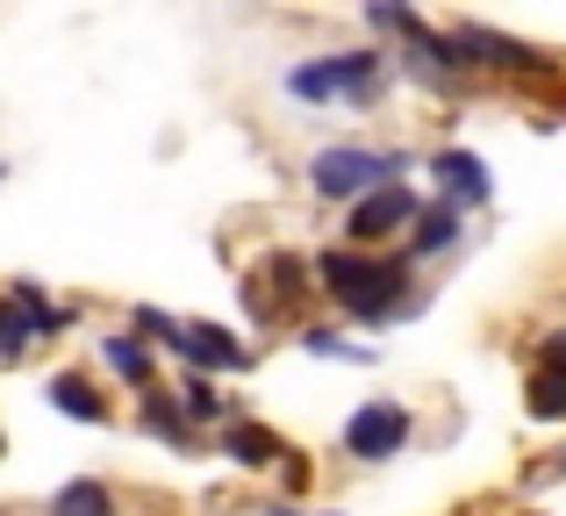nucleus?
Listing matches in <instances>:
<instances>
[{
	"instance_id": "f257e3e1",
	"label": "nucleus",
	"mask_w": 566,
	"mask_h": 516,
	"mask_svg": "<svg viewBox=\"0 0 566 516\" xmlns=\"http://www.w3.org/2000/svg\"><path fill=\"white\" fill-rule=\"evenodd\" d=\"M323 280H331V294L352 308V316L366 323H387L401 308V259H352V252H331L323 259Z\"/></svg>"
},
{
	"instance_id": "f03ea898",
	"label": "nucleus",
	"mask_w": 566,
	"mask_h": 516,
	"mask_svg": "<svg viewBox=\"0 0 566 516\" xmlns=\"http://www.w3.org/2000/svg\"><path fill=\"white\" fill-rule=\"evenodd\" d=\"M387 172H401V158H387V151H359V144H331V151H323L316 166H308V180H316V194L352 201V209H359L366 194L395 187Z\"/></svg>"
},
{
	"instance_id": "7ed1b4c3",
	"label": "nucleus",
	"mask_w": 566,
	"mask_h": 516,
	"mask_svg": "<svg viewBox=\"0 0 566 516\" xmlns=\"http://www.w3.org/2000/svg\"><path fill=\"white\" fill-rule=\"evenodd\" d=\"M374 51H345V57H323V65H302L287 72V94L302 101H337V94H359V86H374Z\"/></svg>"
},
{
	"instance_id": "20e7f679",
	"label": "nucleus",
	"mask_w": 566,
	"mask_h": 516,
	"mask_svg": "<svg viewBox=\"0 0 566 516\" xmlns=\"http://www.w3.org/2000/svg\"><path fill=\"white\" fill-rule=\"evenodd\" d=\"M401 438H409V417H401L395 402H374V409H359V417L345 423L352 460H387V452H401Z\"/></svg>"
},
{
	"instance_id": "39448f33",
	"label": "nucleus",
	"mask_w": 566,
	"mask_h": 516,
	"mask_svg": "<svg viewBox=\"0 0 566 516\" xmlns=\"http://www.w3.org/2000/svg\"><path fill=\"white\" fill-rule=\"evenodd\" d=\"M172 351H180V359H193V366H208V373H244V366H251V351L237 345L230 330H216V323H180Z\"/></svg>"
},
{
	"instance_id": "423d86ee",
	"label": "nucleus",
	"mask_w": 566,
	"mask_h": 516,
	"mask_svg": "<svg viewBox=\"0 0 566 516\" xmlns=\"http://www.w3.org/2000/svg\"><path fill=\"white\" fill-rule=\"evenodd\" d=\"M409 215H416V194H409V187H380V194H366L359 209H352V244H374L395 223H409Z\"/></svg>"
},
{
	"instance_id": "0eeeda50",
	"label": "nucleus",
	"mask_w": 566,
	"mask_h": 516,
	"mask_svg": "<svg viewBox=\"0 0 566 516\" xmlns=\"http://www.w3.org/2000/svg\"><path fill=\"white\" fill-rule=\"evenodd\" d=\"M438 180H444V194L488 201V166H481L473 151H444V158H438Z\"/></svg>"
},
{
	"instance_id": "6e6552de",
	"label": "nucleus",
	"mask_w": 566,
	"mask_h": 516,
	"mask_svg": "<svg viewBox=\"0 0 566 516\" xmlns=\"http://www.w3.org/2000/svg\"><path fill=\"white\" fill-rule=\"evenodd\" d=\"M452 238H459V209L444 201V209H423V215H416V238H409V252H444Z\"/></svg>"
},
{
	"instance_id": "1a4fd4ad",
	"label": "nucleus",
	"mask_w": 566,
	"mask_h": 516,
	"mask_svg": "<svg viewBox=\"0 0 566 516\" xmlns=\"http://www.w3.org/2000/svg\"><path fill=\"white\" fill-rule=\"evenodd\" d=\"M14 308H22V316H29V330H65V308H51V302H43V287H36V280H14Z\"/></svg>"
},
{
	"instance_id": "9d476101",
	"label": "nucleus",
	"mask_w": 566,
	"mask_h": 516,
	"mask_svg": "<svg viewBox=\"0 0 566 516\" xmlns=\"http://www.w3.org/2000/svg\"><path fill=\"white\" fill-rule=\"evenodd\" d=\"M51 402L65 409V417H80V423H101V417H108V409L94 402V388H86V380H65V373L51 380Z\"/></svg>"
},
{
	"instance_id": "9b49d317",
	"label": "nucleus",
	"mask_w": 566,
	"mask_h": 516,
	"mask_svg": "<svg viewBox=\"0 0 566 516\" xmlns=\"http://www.w3.org/2000/svg\"><path fill=\"white\" fill-rule=\"evenodd\" d=\"M230 460H237V466H273L280 445L259 431V423H237V431H230Z\"/></svg>"
},
{
	"instance_id": "f8f14e48",
	"label": "nucleus",
	"mask_w": 566,
	"mask_h": 516,
	"mask_svg": "<svg viewBox=\"0 0 566 516\" xmlns=\"http://www.w3.org/2000/svg\"><path fill=\"white\" fill-rule=\"evenodd\" d=\"M108 366H115L123 380H144V373H151V359H144V337H137V330H115V337H108Z\"/></svg>"
},
{
	"instance_id": "ddd939ff",
	"label": "nucleus",
	"mask_w": 566,
	"mask_h": 516,
	"mask_svg": "<svg viewBox=\"0 0 566 516\" xmlns=\"http://www.w3.org/2000/svg\"><path fill=\"white\" fill-rule=\"evenodd\" d=\"M57 516H108V488H101V481H72V488L57 495Z\"/></svg>"
},
{
	"instance_id": "4468645a",
	"label": "nucleus",
	"mask_w": 566,
	"mask_h": 516,
	"mask_svg": "<svg viewBox=\"0 0 566 516\" xmlns=\"http://www.w3.org/2000/svg\"><path fill=\"white\" fill-rule=\"evenodd\" d=\"M0 351H8V359H22V351H29V316L14 302H0Z\"/></svg>"
},
{
	"instance_id": "2eb2a0df",
	"label": "nucleus",
	"mask_w": 566,
	"mask_h": 516,
	"mask_svg": "<svg viewBox=\"0 0 566 516\" xmlns=\"http://www.w3.org/2000/svg\"><path fill=\"white\" fill-rule=\"evenodd\" d=\"M144 423H151V431H158V438H166V445H187V423H180V417H172V409H166V402H151V409H144Z\"/></svg>"
},
{
	"instance_id": "dca6fc26",
	"label": "nucleus",
	"mask_w": 566,
	"mask_h": 516,
	"mask_svg": "<svg viewBox=\"0 0 566 516\" xmlns=\"http://www.w3.org/2000/svg\"><path fill=\"white\" fill-rule=\"evenodd\" d=\"M538 417H566V380H538Z\"/></svg>"
},
{
	"instance_id": "f3484780",
	"label": "nucleus",
	"mask_w": 566,
	"mask_h": 516,
	"mask_svg": "<svg viewBox=\"0 0 566 516\" xmlns=\"http://www.w3.org/2000/svg\"><path fill=\"white\" fill-rule=\"evenodd\" d=\"M187 417H222V402H216L208 380H193V388H187Z\"/></svg>"
}]
</instances>
